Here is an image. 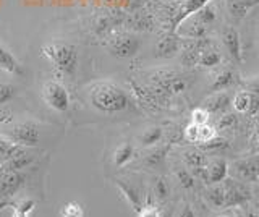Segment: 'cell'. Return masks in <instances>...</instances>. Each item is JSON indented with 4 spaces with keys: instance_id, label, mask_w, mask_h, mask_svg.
<instances>
[{
    "instance_id": "6da1fadb",
    "label": "cell",
    "mask_w": 259,
    "mask_h": 217,
    "mask_svg": "<svg viewBox=\"0 0 259 217\" xmlns=\"http://www.w3.org/2000/svg\"><path fill=\"white\" fill-rule=\"evenodd\" d=\"M89 104L102 114H120L132 106L123 88L113 81H97L89 90Z\"/></svg>"
},
{
    "instance_id": "7a4b0ae2",
    "label": "cell",
    "mask_w": 259,
    "mask_h": 217,
    "mask_svg": "<svg viewBox=\"0 0 259 217\" xmlns=\"http://www.w3.org/2000/svg\"><path fill=\"white\" fill-rule=\"evenodd\" d=\"M40 54L52 63L60 76L71 78L78 67V51L71 42L65 39H52L42 46Z\"/></svg>"
},
{
    "instance_id": "3957f363",
    "label": "cell",
    "mask_w": 259,
    "mask_h": 217,
    "mask_svg": "<svg viewBox=\"0 0 259 217\" xmlns=\"http://www.w3.org/2000/svg\"><path fill=\"white\" fill-rule=\"evenodd\" d=\"M141 41L133 33L128 31H117L105 39V49L117 59H130L140 51Z\"/></svg>"
},
{
    "instance_id": "277c9868",
    "label": "cell",
    "mask_w": 259,
    "mask_h": 217,
    "mask_svg": "<svg viewBox=\"0 0 259 217\" xmlns=\"http://www.w3.org/2000/svg\"><path fill=\"white\" fill-rule=\"evenodd\" d=\"M42 99L49 107L55 112H67L70 107V96L67 88L60 81H46L42 86Z\"/></svg>"
},
{
    "instance_id": "5b68a950",
    "label": "cell",
    "mask_w": 259,
    "mask_h": 217,
    "mask_svg": "<svg viewBox=\"0 0 259 217\" xmlns=\"http://www.w3.org/2000/svg\"><path fill=\"white\" fill-rule=\"evenodd\" d=\"M10 140L20 146H26V148H34L39 144L40 140V130L37 123L31 122V120H24V122L16 123L10 128L8 132Z\"/></svg>"
},
{
    "instance_id": "8992f818",
    "label": "cell",
    "mask_w": 259,
    "mask_h": 217,
    "mask_svg": "<svg viewBox=\"0 0 259 217\" xmlns=\"http://www.w3.org/2000/svg\"><path fill=\"white\" fill-rule=\"evenodd\" d=\"M227 175H229V164L227 160L222 157H215L207 160L206 168H204V179L207 180V183L215 185V183H222Z\"/></svg>"
},
{
    "instance_id": "52a82bcc",
    "label": "cell",
    "mask_w": 259,
    "mask_h": 217,
    "mask_svg": "<svg viewBox=\"0 0 259 217\" xmlns=\"http://www.w3.org/2000/svg\"><path fill=\"white\" fill-rule=\"evenodd\" d=\"M222 41H224V46H225V49H227V52H229L230 57L235 62L241 63L243 52H241V39H240L238 31L232 26L225 28L224 33H222Z\"/></svg>"
},
{
    "instance_id": "ba28073f",
    "label": "cell",
    "mask_w": 259,
    "mask_h": 217,
    "mask_svg": "<svg viewBox=\"0 0 259 217\" xmlns=\"http://www.w3.org/2000/svg\"><path fill=\"white\" fill-rule=\"evenodd\" d=\"M23 177L16 170H5L0 175V198H10L20 190Z\"/></svg>"
},
{
    "instance_id": "9c48e42d",
    "label": "cell",
    "mask_w": 259,
    "mask_h": 217,
    "mask_svg": "<svg viewBox=\"0 0 259 217\" xmlns=\"http://www.w3.org/2000/svg\"><path fill=\"white\" fill-rule=\"evenodd\" d=\"M34 160H36L34 151H32L31 148H26V146H20L15 151V154L8 159L5 164L8 165V170L20 172V170H23V168L29 167Z\"/></svg>"
},
{
    "instance_id": "30bf717a",
    "label": "cell",
    "mask_w": 259,
    "mask_h": 217,
    "mask_svg": "<svg viewBox=\"0 0 259 217\" xmlns=\"http://www.w3.org/2000/svg\"><path fill=\"white\" fill-rule=\"evenodd\" d=\"M178 51H180V39H178L177 33H174V31L164 34L156 44V55L162 59L174 57Z\"/></svg>"
},
{
    "instance_id": "8fae6325",
    "label": "cell",
    "mask_w": 259,
    "mask_h": 217,
    "mask_svg": "<svg viewBox=\"0 0 259 217\" xmlns=\"http://www.w3.org/2000/svg\"><path fill=\"white\" fill-rule=\"evenodd\" d=\"M126 15L120 13V12H104L97 17L96 21V33L97 34H105V33H110L112 28L120 26L121 23H125Z\"/></svg>"
},
{
    "instance_id": "7c38bea8",
    "label": "cell",
    "mask_w": 259,
    "mask_h": 217,
    "mask_svg": "<svg viewBox=\"0 0 259 217\" xmlns=\"http://www.w3.org/2000/svg\"><path fill=\"white\" fill-rule=\"evenodd\" d=\"M115 185L118 187L121 195L125 196V199L128 201V204L133 207V211L136 214L140 212L144 204H143L141 193H140V190H138V187H135V185L128 180H115Z\"/></svg>"
},
{
    "instance_id": "4fadbf2b",
    "label": "cell",
    "mask_w": 259,
    "mask_h": 217,
    "mask_svg": "<svg viewBox=\"0 0 259 217\" xmlns=\"http://www.w3.org/2000/svg\"><path fill=\"white\" fill-rule=\"evenodd\" d=\"M209 2L210 0H182L180 5L177 7V15H175V20H174V31L183 20L194 15Z\"/></svg>"
},
{
    "instance_id": "5bb4252c",
    "label": "cell",
    "mask_w": 259,
    "mask_h": 217,
    "mask_svg": "<svg viewBox=\"0 0 259 217\" xmlns=\"http://www.w3.org/2000/svg\"><path fill=\"white\" fill-rule=\"evenodd\" d=\"M183 162L188 167V170L194 175V173H202L204 175V168L207 164V157L202 151L199 149H190L183 152Z\"/></svg>"
},
{
    "instance_id": "9a60e30c",
    "label": "cell",
    "mask_w": 259,
    "mask_h": 217,
    "mask_svg": "<svg viewBox=\"0 0 259 217\" xmlns=\"http://www.w3.org/2000/svg\"><path fill=\"white\" fill-rule=\"evenodd\" d=\"M230 94L227 91H219V93H214L210 98H207L204 101L201 107H204L209 114H222V112L227 110L230 104Z\"/></svg>"
},
{
    "instance_id": "2e32d148",
    "label": "cell",
    "mask_w": 259,
    "mask_h": 217,
    "mask_svg": "<svg viewBox=\"0 0 259 217\" xmlns=\"http://www.w3.org/2000/svg\"><path fill=\"white\" fill-rule=\"evenodd\" d=\"M0 70L10 75H23L21 63L2 42H0Z\"/></svg>"
},
{
    "instance_id": "e0dca14e",
    "label": "cell",
    "mask_w": 259,
    "mask_h": 217,
    "mask_svg": "<svg viewBox=\"0 0 259 217\" xmlns=\"http://www.w3.org/2000/svg\"><path fill=\"white\" fill-rule=\"evenodd\" d=\"M235 172H237L243 180L256 182L259 179V160L243 159L235 162Z\"/></svg>"
},
{
    "instance_id": "ac0fdd59",
    "label": "cell",
    "mask_w": 259,
    "mask_h": 217,
    "mask_svg": "<svg viewBox=\"0 0 259 217\" xmlns=\"http://www.w3.org/2000/svg\"><path fill=\"white\" fill-rule=\"evenodd\" d=\"M237 83V73L230 68H224L222 71L214 76L212 83H210V91L219 93V91H227Z\"/></svg>"
},
{
    "instance_id": "d6986e66",
    "label": "cell",
    "mask_w": 259,
    "mask_h": 217,
    "mask_svg": "<svg viewBox=\"0 0 259 217\" xmlns=\"http://www.w3.org/2000/svg\"><path fill=\"white\" fill-rule=\"evenodd\" d=\"M224 188H225V207L237 206L240 203H245L248 199V191L240 183H227Z\"/></svg>"
},
{
    "instance_id": "ffe728a7",
    "label": "cell",
    "mask_w": 259,
    "mask_h": 217,
    "mask_svg": "<svg viewBox=\"0 0 259 217\" xmlns=\"http://www.w3.org/2000/svg\"><path fill=\"white\" fill-rule=\"evenodd\" d=\"M125 23L135 31H148L152 28V20L149 18V15L144 12L132 13L128 18H125Z\"/></svg>"
},
{
    "instance_id": "44dd1931",
    "label": "cell",
    "mask_w": 259,
    "mask_h": 217,
    "mask_svg": "<svg viewBox=\"0 0 259 217\" xmlns=\"http://www.w3.org/2000/svg\"><path fill=\"white\" fill-rule=\"evenodd\" d=\"M135 156V148L132 143H123L117 146V149L113 151V164L115 167H123L126 165L130 160Z\"/></svg>"
},
{
    "instance_id": "7402d4cb",
    "label": "cell",
    "mask_w": 259,
    "mask_h": 217,
    "mask_svg": "<svg viewBox=\"0 0 259 217\" xmlns=\"http://www.w3.org/2000/svg\"><path fill=\"white\" fill-rule=\"evenodd\" d=\"M206 198H207V203L212 206L214 209L225 207V188L222 187L221 183L212 185V187L207 190Z\"/></svg>"
},
{
    "instance_id": "603a6c76",
    "label": "cell",
    "mask_w": 259,
    "mask_h": 217,
    "mask_svg": "<svg viewBox=\"0 0 259 217\" xmlns=\"http://www.w3.org/2000/svg\"><path fill=\"white\" fill-rule=\"evenodd\" d=\"M162 136H164V130L160 126H151L148 130H144L140 136V143L143 148H152L157 143H160Z\"/></svg>"
},
{
    "instance_id": "cb8c5ba5",
    "label": "cell",
    "mask_w": 259,
    "mask_h": 217,
    "mask_svg": "<svg viewBox=\"0 0 259 217\" xmlns=\"http://www.w3.org/2000/svg\"><path fill=\"white\" fill-rule=\"evenodd\" d=\"M186 86H188L186 79L182 78L180 75H175L170 79H167L165 83H162L159 86V91H164L167 94H182L186 90Z\"/></svg>"
},
{
    "instance_id": "d4e9b609",
    "label": "cell",
    "mask_w": 259,
    "mask_h": 217,
    "mask_svg": "<svg viewBox=\"0 0 259 217\" xmlns=\"http://www.w3.org/2000/svg\"><path fill=\"white\" fill-rule=\"evenodd\" d=\"M221 63V54H219L215 49H210V47H206L202 49V52L199 54L198 59V65L204 67V68H212L215 65Z\"/></svg>"
},
{
    "instance_id": "484cf974",
    "label": "cell",
    "mask_w": 259,
    "mask_h": 217,
    "mask_svg": "<svg viewBox=\"0 0 259 217\" xmlns=\"http://www.w3.org/2000/svg\"><path fill=\"white\" fill-rule=\"evenodd\" d=\"M191 17L198 23H201L202 26H209L215 21V9L210 4H206L201 10H198L194 15H191Z\"/></svg>"
},
{
    "instance_id": "4316f807",
    "label": "cell",
    "mask_w": 259,
    "mask_h": 217,
    "mask_svg": "<svg viewBox=\"0 0 259 217\" xmlns=\"http://www.w3.org/2000/svg\"><path fill=\"white\" fill-rule=\"evenodd\" d=\"M232 106L233 109L238 112V114H248L249 106H251V96L248 91H238L233 96L232 99Z\"/></svg>"
},
{
    "instance_id": "83f0119b",
    "label": "cell",
    "mask_w": 259,
    "mask_h": 217,
    "mask_svg": "<svg viewBox=\"0 0 259 217\" xmlns=\"http://www.w3.org/2000/svg\"><path fill=\"white\" fill-rule=\"evenodd\" d=\"M225 5H227V10H229V13L237 20H243L249 13L248 5L243 2V0H227Z\"/></svg>"
},
{
    "instance_id": "f1b7e54d",
    "label": "cell",
    "mask_w": 259,
    "mask_h": 217,
    "mask_svg": "<svg viewBox=\"0 0 259 217\" xmlns=\"http://www.w3.org/2000/svg\"><path fill=\"white\" fill-rule=\"evenodd\" d=\"M20 148V144L13 143L12 140H0V165H4L8 159H10L15 151Z\"/></svg>"
},
{
    "instance_id": "f546056e",
    "label": "cell",
    "mask_w": 259,
    "mask_h": 217,
    "mask_svg": "<svg viewBox=\"0 0 259 217\" xmlns=\"http://www.w3.org/2000/svg\"><path fill=\"white\" fill-rule=\"evenodd\" d=\"M246 91L251 96V106H249V110H248V115L253 117L259 112V81L251 83Z\"/></svg>"
},
{
    "instance_id": "4dcf8cb0",
    "label": "cell",
    "mask_w": 259,
    "mask_h": 217,
    "mask_svg": "<svg viewBox=\"0 0 259 217\" xmlns=\"http://www.w3.org/2000/svg\"><path fill=\"white\" fill-rule=\"evenodd\" d=\"M62 217H84V211H83V206L76 201H70L67 203L60 211Z\"/></svg>"
},
{
    "instance_id": "1f68e13d",
    "label": "cell",
    "mask_w": 259,
    "mask_h": 217,
    "mask_svg": "<svg viewBox=\"0 0 259 217\" xmlns=\"http://www.w3.org/2000/svg\"><path fill=\"white\" fill-rule=\"evenodd\" d=\"M177 180L182 185V188L191 190L194 188V175L188 170V168H178L177 170Z\"/></svg>"
},
{
    "instance_id": "d6a6232c",
    "label": "cell",
    "mask_w": 259,
    "mask_h": 217,
    "mask_svg": "<svg viewBox=\"0 0 259 217\" xmlns=\"http://www.w3.org/2000/svg\"><path fill=\"white\" fill-rule=\"evenodd\" d=\"M170 193V188H168V183L165 179H157L156 182H154V195H156V198L159 201H164Z\"/></svg>"
},
{
    "instance_id": "836d02e7",
    "label": "cell",
    "mask_w": 259,
    "mask_h": 217,
    "mask_svg": "<svg viewBox=\"0 0 259 217\" xmlns=\"http://www.w3.org/2000/svg\"><path fill=\"white\" fill-rule=\"evenodd\" d=\"M209 117H210V114L204 107H198L191 112V123H194V125L209 123Z\"/></svg>"
},
{
    "instance_id": "e575fe53",
    "label": "cell",
    "mask_w": 259,
    "mask_h": 217,
    "mask_svg": "<svg viewBox=\"0 0 259 217\" xmlns=\"http://www.w3.org/2000/svg\"><path fill=\"white\" fill-rule=\"evenodd\" d=\"M13 96H15V86L0 83V106H4L8 101H12Z\"/></svg>"
},
{
    "instance_id": "d590c367",
    "label": "cell",
    "mask_w": 259,
    "mask_h": 217,
    "mask_svg": "<svg viewBox=\"0 0 259 217\" xmlns=\"http://www.w3.org/2000/svg\"><path fill=\"white\" fill-rule=\"evenodd\" d=\"M34 207H36V203L32 199L26 198V199H21L18 204H16V211H20V212H24V214H31L32 211H34Z\"/></svg>"
},
{
    "instance_id": "8d00e7d4",
    "label": "cell",
    "mask_w": 259,
    "mask_h": 217,
    "mask_svg": "<svg viewBox=\"0 0 259 217\" xmlns=\"http://www.w3.org/2000/svg\"><path fill=\"white\" fill-rule=\"evenodd\" d=\"M198 132H199V125L190 123L185 128V138L190 143H196L198 144Z\"/></svg>"
},
{
    "instance_id": "74e56055",
    "label": "cell",
    "mask_w": 259,
    "mask_h": 217,
    "mask_svg": "<svg viewBox=\"0 0 259 217\" xmlns=\"http://www.w3.org/2000/svg\"><path fill=\"white\" fill-rule=\"evenodd\" d=\"M165 149H156V151H152L151 154L146 157V164L148 165H157L162 159H164L165 156Z\"/></svg>"
},
{
    "instance_id": "f35d334b",
    "label": "cell",
    "mask_w": 259,
    "mask_h": 217,
    "mask_svg": "<svg viewBox=\"0 0 259 217\" xmlns=\"http://www.w3.org/2000/svg\"><path fill=\"white\" fill-rule=\"evenodd\" d=\"M227 144H225V140L222 138H217V136H214L212 140H209L206 143H202L201 144V148L202 149H221V148H225Z\"/></svg>"
},
{
    "instance_id": "ab89813d",
    "label": "cell",
    "mask_w": 259,
    "mask_h": 217,
    "mask_svg": "<svg viewBox=\"0 0 259 217\" xmlns=\"http://www.w3.org/2000/svg\"><path fill=\"white\" fill-rule=\"evenodd\" d=\"M160 211L157 207H154V206H149V204H146L143 206V209L140 212H138V217H160Z\"/></svg>"
},
{
    "instance_id": "60d3db41",
    "label": "cell",
    "mask_w": 259,
    "mask_h": 217,
    "mask_svg": "<svg viewBox=\"0 0 259 217\" xmlns=\"http://www.w3.org/2000/svg\"><path fill=\"white\" fill-rule=\"evenodd\" d=\"M233 125H235V115L227 114L219 120V130H229V128H232Z\"/></svg>"
},
{
    "instance_id": "b9f144b4",
    "label": "cell",
    "mask_w": 259,
    "mask_h": 217,
    "mask_svg": "<svg viewBox=\"0 0 259 217\" xmlns=\"http://www.w3.org/2000/svg\"><path fill=\"white\" fill-rule=\"evenodd\" d=\"M178 217H196V215H194L193 209L188 204H186V206H183V209L180 211V214H178Z\"/></svg>"
},
{
    "instance_id": "7bdbcfd3",
    "label": "cell",
    "mask_w": 259,
    "mask_h": 217,
    "mask_svg": "<svg viewBox=\"0 0 259 217\" xmlns=\"http://www.w3.org/2000/svg\"><path fill=\"white\" fill-rule=\"evenodd\" d=\"M243 2H245V4L248 5V9H249V10H253L254 7L259 5V0H243Z\"/></svg>"
},
{
    "instance_id": "ee69618b",
    "label": "cell",
    "mask_w": 259,
    "mask_h": 217,
    "mask_svg": "<svg viewBox=\"0 0 259 217\" xmlns=\"http://www.w3.org/2000/svg\"><path fill=\"white\" fill-rule=\"evenodd\" d=\"M13 217H29V214L20 212V211H16V209H15V214H13Z\"/></svg>"
},
{
    "instance_id": "f6af8a7d",
    "label": "cell",
    "mask_w": 259,
    "mask_h": 217,
    "mask_svg": "<svg viewBox=\"0 0 259 217\" xmlns=\"http://www.w3.org/2000/svg\"><path fill=\"white\" fill-rule=\"evenodd\" d=\"M0 175H2V165H0Z\"/></svg>"
},
{
    "instance_id": "bcb514c9",
    "label": "cell",
    "mask_w": 259,
    "mask_h": 217,
    "mask_svg": "<svg viewBox=\"0 0 259 217\" xmlns=\"http://www.w3.org/2000/svg\"><path fill=\"white\" fill-rule=\"evenodd\" d=\"M151 2H159V0H151Z\"/></svg>"
},
{
    "instance_id": "7dc6e473",
    "label": "cell",
    "mask_w": 259,
    "mask_h": 217,
    "mask_svg": "<svg viewBox=\"0 0 259 217\" xmlns=\"http://www.w3.org/2000/svg\"><path fill=\"white\" fill-rule=\"evenodd\" d=\"M160 217H168V215H160Z\"/></svg>"
},
{
    "instance_id": "c3c4849f",
    "label": "cell",
    "mask_w": 259,
    "mask_h": 217,
    "mask_svg": "<svg viewBox=\"0 0 259 217\" xmlns=\"http://www.w3.org/2000/svg\"><path fill=\"white\" fill-rule=\"evenodd\" d=\"M0 140H2V136H0Z\"/></svg>"
}]
</instances>
